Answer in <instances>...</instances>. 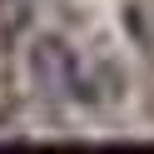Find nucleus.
<instances>
[{
    "instance_id": "nucleus-1",
    "label": "nucleus",
    "mask_w": 154,
    "mask_h": 154,
    "mask_svg": "<svg viewBox=\"0 0 154 154\" xmlns=\"http://www.w3.org/2000/svg\"><path fill=\"white\" fill-rule=\"evenodd\" d=\"M30 80H35V90L50 94V100H80V60H75V50L65 40H55V35L35 40Z\"/></svg>"
},
{
    "instance_id": "nucleus-2",
    "label": "nucleus",
    "mask_w": 154,
    "mask_h": 154,
    "mask_svg": "<svg viewBox=\"0 0 154 154\" xmlns=\"http://www.w3.org/2000/svg\"><path fill=\"white\" fill-rule=\"evenodd\" d=\"M25 20H30V0H0V35L25 30Z\"/></svg>"
}]
</instances>
